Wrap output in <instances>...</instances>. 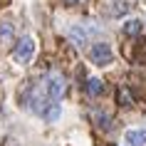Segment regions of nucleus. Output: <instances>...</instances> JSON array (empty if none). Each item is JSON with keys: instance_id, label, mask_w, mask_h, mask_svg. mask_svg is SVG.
<instances>
[{"instance_id": "1", "label": "nucleus", "mask_w": 146, "mask_h": 146, "mask_svg": "<svg viewBox=\"0 0 146 146\" xmlns=\"http://www.w3.org/2000/svg\"><path fill=\"white\" fill-rule=\"evenodd\" d=\"M89 60H92V64H97V67H107V64H111V60H114V52H111V47H109L107 42H97V45L89 47Z\"/></svg>"}, {"instance_id": "2", "label": "nucleus", "mask_w": 146, "mask_h": 146, "mask_svg": "<svg viewBox=\"0 0 146 146\" xmlns=\"http://www.w3.org/2000/svg\"><path fill=\"white\" fill-rule=\"evenodd\" d=\"M32 54H35V40L32 37H20L17 45L13 47V57H15L20 64H27V62L32 60Z\"/></svg>"}, {"instance_id": "3", "label": "nucleus", "mask_w": 146, "mask_h": 146, "mask_svg": "<svg viewBox=\"0 0 146 146\" xmlns=\"http://www.w3.org/2000/svg\"><path fill=\"white\" fill-rule=\"evenodd\" d=\"M45 94H47L50 102H60L62 99V94H64V77H62L60 72H52V74L47 77Z\"/></svg>"}, {"instance_id": "4", "label": "nucleus", "mask_w": 146, "mask_h": 146, "mask_svg": "<svg viewBox=\"0 0 146 146\" xmlns=\"http://www.w3.org/2000/svg\"><path fill=\"white\" fill-rule=\"evenodd\" d=\"M124 141L129 146H146V129H129Z\"/></svg>"}, {"instance_id": "5", "label": "nucleus", "mask_w": 146, "mask_h": 146, "mask_svg": "<svg viewBox=\"0 0 146 146\" xmlns=\"http://www.w3.org/2000/svg\"><path fill=\"white\" fill-rule=\"evenodd\" d=\"M129 3H126V0H109V8H107V13L111 17H121V15H126V13H129Z\"/></svg>"}, {"instance_id": "6", "label": "nucleus", "mask_w": 146, "mask_h": 146, "mask_svg": "<svg viewBox=\"0 0 146 146\" xmlns=\"http://www.w3.org/2000/svg\"><path fill=\"white\" fill-rule=\"evenodd\" d=\"M10 45H13V25L3 23L0 25V52H5Z\"/></svg>"}, {"instance_id": "7", "label": "nucleus", "mask_w": 146, "mask_h": 146, "mask_svg": "<svg viewBox=\"0 0 146 146\" xmlns=\"http://www.w3.org/2000/svg\"><path fill=\"white\" fill-rule=\"evenodd\" d=\"M84 92L89 94V97H102V94H104V82H102V79H97V77L87 79V84H84Z\"/></svg>"}, {"instance_id": "8", "label": "nucleus", "mask_w": 146, "mask_h": 146, "mask_svg": "<svg viewBox=\"0 0 146 146\" xmlns=\"http://www.w3.org/2000/svg\"><path fill=\"white\" fill-rule=\"evenodd\" d=\"M69 40L74 42L77 47H82V45H87V32L79 27V25H74L72 30H69Z\"/></svg>"}, {"instance_id": "9", "label": "nucleus", "mask_w": 146, "mask_h": 146, "mask_svg": "<svg viewBox=\"0 0 146 146\" xmlns=\"http://www.w3.org/2000/svg\"><path fill=\"white\" fill-rule=\"evenodd\" d=\"M42 116H45L47 121H57V119H60V104H57V102H50L45 107V111H42Z\"/></svg>"}, {"instance_id": "10", "label": "nucleus", "mask_w": 146, "mask_h": 146, "mask_svg": "<svg viewBox=\"0 0 146 146\" xmlns=\"http://www.w3.org/2000/svg\"><path fill=\"white\" fill-rule=\"evenodd\" d=\"M139 32H141V23H139V20H129V23L124 25V35L134 37V35H139Z\"/></svg>"}, {"instance_id": "11", "label": "nucleus", "mask_w": 146, "mask_h": 146, "mask_svg": "<svg viewBox=\"0 0 146 146\" xmlns=\"http://www.w3.org/2000/svg\"><path fill=\"white\" fill-rule=\"evenodd\" d=\"M94 119H97V126H99V129H111V119H109L107 114H94Z\"/></svg>"}, {"instance_id": "12", "label": "nucleus", "mask_w": 146, "mask_h": 146, "mask_svg": "<svg viewBox=\"0 0 146 146\" xmlns=\"http://www.w3.org/2000/svg\"><path fill=\"white\" fill-rule=\"evenodd\" d=\"M119 104H121V107H131V94H129V89H126V87H121V89H119Z\"/></svg>"}, {"instance_id": "13", "label": "nucleus", "mask_w": 146, "mask_h": 146, "mask_svg": "<svg viewBox=\"0 0 146 146\" xmlns=\"http://www.w3.org/2000/svg\"><path fill=\"white\" fill-rule=\"evenodd\" d=\"M79 0H64V5H77Z\"/></svg>"}]
</instances>
